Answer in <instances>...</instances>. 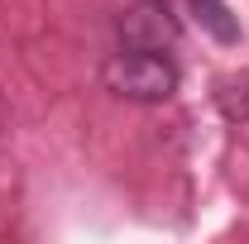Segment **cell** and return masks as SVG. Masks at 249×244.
<instances>
[{"mask_svg": "<svg viewBox=\"0 0 249 244\" xmlns=\"http://www.w3.org/2000/svg\"><path fill=\"white\" fill-rule=\"evenodd\" d=\"M106 91H115L120 101H139V105H158L178 91V67L168 58H158L149 48H124L115 58H106L101 67Z\"/></svg>", "mask_w": 249, "mask_h": 244, "instance_id": "obj_1", "label": "cell"}, {"mask_svg": "<svg viewBox=\"0 0 249 244\" xmlns=\"http://www.w3.org/2000/svg\"><path fill=\"white\" fill-rule=\"evenodd\" d=\"M178 19L168 10V0H144V5H129L120 15V38L124 48H149V53H163L178 43Z\"/></svg>", "mask_w": 249, "mask_h": 244, "instance_id": "obj_2", "label": "cell"}, {"mask_svg": "<svg viewBox=\"0 0 249 244\" xmlns=\"http://www.w3.org/2000/svg\"><path fill=\"white\" fill-rule=\"evenodd\" d=\"M187 10H192V19L201 24V29L211 34L216 43H240V19L230 15V5L225 0H187Z\"/></svg>", "mask_w": 249, "mask_h": 244, "instance_id": "obj_3", "label": "cell"}, {"mask_svg": "<svg viewBox=\"0 0 249 244\" xmlns=\"http://www.w3.org/2000/svg\"><path fill=\"white\" fill-rule=\"evenodd\" d=\"M216 105L225 120L249 124V72H235V77H220L216 82Z\"/></svg>", "mask_w": 249, "mask_h": 244, "instance_id": "obj_4", "label": "cell"}]
</instances>
